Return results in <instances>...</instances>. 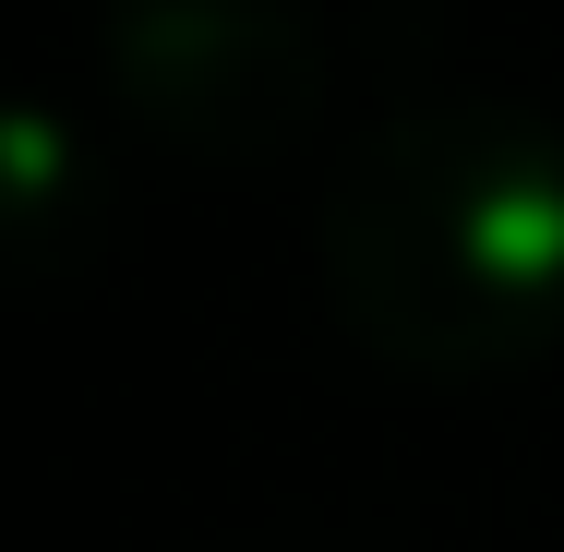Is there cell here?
<instances>
[{
  "label": "cell",
  "instance_id": "obj_3",
  "mask_svg": "<svg viewBox=\"0 0 564 552\" xmlns=\"http://www.w3.org/2000/svg\"><path fill=\"white\" fill-rule=\"evenodd\" d=\"M48 228L97 240V144L48 109V97H24V109L0 120V240H12L24 264H48Z\"/></svg>",
  "mask_w": 564,
  "mask_h": 552
},
{
  "label": "cell",
  "instance_id": "obj_2",
  "mask_svg": "<svg viewBox=\"0 0 564 552\" xmlns=\"http://www.w3.org/2000/svg\"><path fill=\"white\" fill-rule=\"evenodd\" d=\"M97 73L132 132L205 156V169H264L325 120V24L301 0H109L97 12Z\"/></svg>",
  "mask_w": 564,
  "mask_h": 552
},
{
  "label": "cell",
  "instance_id": "obj_1",
  "mask_svg": "<svg viewBox=\"0 0 564 552\" xmlns=\"http://www.w3.org/2000/svg\"><path fill=\"white\" fill-rule=\"evenodd\" d=\"M325 313L409 385H492L564 348V120L529 97H409L348 132L313 205Z\"/></svg>",
  "mask_w": 564,
  "mask_h": 552
}]
</instances>
